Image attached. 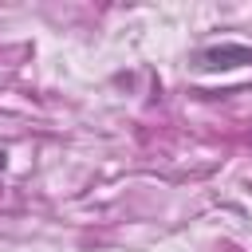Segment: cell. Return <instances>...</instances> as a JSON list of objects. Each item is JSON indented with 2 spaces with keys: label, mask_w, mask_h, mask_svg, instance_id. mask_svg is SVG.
Returning a JSON list of instances; mask_svg holds the SVG:
<instances>
[{
  "label": "cell",
  "mask_w": 252,
  "mask_h": 252,
  "mask_svg": "<svg viewBox=\"0 0 252 252\" xmlns=\"http://www.w3.org/2000/svg\"><path fill=\"white\" fill-rule=\"evenodd\" d=\"M252 63V47L248 43H236V39H220V43H209L193 55V67L197 71H232V67H248Z\"/></svg>",
  "instance_id": "obj_1"
}]
</instances>
